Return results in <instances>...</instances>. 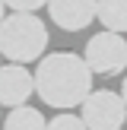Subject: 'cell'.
Masks as SVG:
<instances>
[{"label":"cell","instance_id":"obj_12","mask_svg":"<svg viewBox=\"0 0 127 130\" xmlns=\"http://www.w3.org/2000/svg\"><path fill=\"white\" fill-rule=\"evenodd\" d=\"M121 95H124V102H127V76H124V83H121Z\"/></svg>","mask_w":127,"mask_h":130},{"label":"cell","instance_id":"obj_2","mask_svg":"<svg viewBox=\"0 0 127 130\" xmlns=\"http://www.w3.org/2000/svg\"><path fill=\"white\" fill-rule=\"evenodd\" d=\"M0 51L13 63L41 60L48 51V25L29 10H13L0 22Z\"/></svg>","mask_w":127,"mask_h":130},{"label":"cell","instance_id":"obj_6","mask_svg":"<svg viewBox=\"0 0 127 130\" xmlns=\"http://www.w3.org/2000/svg\"><path fill=\"white\" fill-rule=\"evenodd\" d=\"M35 92V73L25 70V63H6L0 67V105L3 108H16L25 105Z\"/></svg>","mask_w":127,"mask_h":130},{"label":"cell","instance_id":"obj_11","mask_svg":"<svg viewBox=\"0 0 127 130\" xmlns=\"http://www.w3.org/2000/svg\"><path fill=\"white\" fill-rule=\"evenodd\" d=\"M6 10H10V6H6L3 0H0V22H3V16H6Z\"/></svg>","mask_w":127,"mask_h":130},{"label":"cell","instance_id":"obj_10","mask_svg":"<svg viewBox=\"0 0 127 130\" xmlns=\"http://www.w3.org/2000/svg\"><path fill=\"white\" fill-rule=\"evenodd\" d=\"M10 10H29V13H35V10H41V6H48V0H3Z\"/></svg>","mask_w":127,"mask_h":130},{"label":"cell","instance_id":"obj_4","mask_svg":"<svg viewBox=\"0 0 127 130\" xmlns=\"http://www.w3.org/2000/svg\"><path fill=\"white\" fill-rule=\"evenodd\" d=\"M80 114L89 130H121L127 121V102L114 89H92L80 105Z\"/></svg>","mask_w":127,"mask_h":130},{"label":"cell","instance_id":"obj_8","mask_svg":"<svg viewBox=\"0 0 127 130\" xmlns=\"http://www.w3.org/2000/svg\"><path fill=\"white\" fill-rule=\"evenodd\" d=\"M99 22L105 29L127 32V0H99Z\"/></svg>","mask_w":127,"mask_h":130},{"label":"cell","instance_id":"obj_7","mask_svg":"<svg viewBox=\"0 0 127 130\" xmlns=\"http://www.w3.org/2000/svg\"><path fill=\"white\" fill-rule=\"evenodd\" d=\"M3 130H48V121H44V114L38 111V108L16 105V108H10V114H6Z\"/></svg>","mask_w":127,"mask_h":130},{"label":"cell","instance_id":"obj_5","mask_svg":"<svg viewBox=\"0 0 127 130\" xmlns=\"http://www.w3.org/2000/svg\"><path fill=\"white\" fill-rule=\"evenodd\" d=\"M51 22L64 32H83L99 19V0H48Z\"/></svg>","mask_w":127,"mask_h":130},{"label":"cell","instance_id":"obj_3","mask_svg":"<svg viewBox=\"0 0 127 130\" xmlns=\"http://www.w3.org/2000/svg\"><path fill=\"white\" fill-rule=\"evenodd\" d=\"M83 57L92 67L95 76H121L127 70V38L124 32L102 29L99 35H92L83 48Z\"/></svg>","mask_w":127,"mask_h":130},{"label":"cell","instance_id":"obj_9","mask_svg":"<svg viewBox=\"0 0 127 130\" xmlns=\"http://www.w3.org/2000/svg\"><path fill=\"white\" fill-rule=\"evenodd\" d=\"M48 130H89V127H86V121H83V114L76 118V114L64 111V114H57V118L48 121Z\"/></svg>","mask_w":127,"mask_h":130},{"label":"cell","instance_id":"obj_1","mask_svg":"<svg viewBox=\"0 0 127 130\" xmlns=\"http://www.w3.org/2000/svg\"><path fill=\"white\" fill-rule=\"evenodd\" d=\"M92 67L76 51H51L35 67V95L48 102L51 108H70L83 105L92 92Z\"/></svg>","mask_w":127,"mask_h":130},{"label":"cell","instance_id":"obj_13","mask_svg":"<svg viewBox=\"0 0 127 130\" xmlns=\"http://www.w3.org/2000/svg\"><path fill=\"white\" fill-rule=\"evenodd\" d=\"M0 57H3V51H0Z\"/></svg>","mask_w":127,"mask_h":130}]
</instances>
